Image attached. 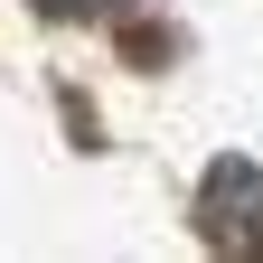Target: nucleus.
Instances as JSON below:
<instances>
[{
	"mask_svg": "<svg viewBox=\"0 0 263 263\" xmlns=\"http://www.w3.org/2000/svg\"><path fill=\"white\" fill-rule=\"evenodd\" d=\"M57 10H104V0H57Z\"/></svg>",
	"mask_w": 263,
	"mask_h": 263,
	"instance_id": "obj_1",
	"label": "nucleus"
}]
</instances>
